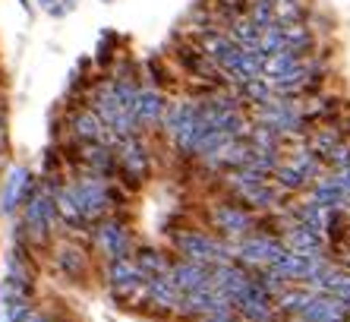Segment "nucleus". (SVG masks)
I'll return each instance as SVG.
<instances>
[{
    "label": "nucleus",
    "mask_w": 350,
    "mask_h": 322,
    "mask_svg": "<svg viewBox=\"0 0 350 322\" xmlns=\"http://www.w3.org/2000/svg\"><path fill=\"white\" fill-rule=\"evenodd\" d=\"M161 133L167 139V145L174 149V155H180L183 161H196L199 149H202L205 136L212 133V127L202 121L199 105L189 98H177L167 105L161 121Z\"/></svg>",
    "instance_id": "obj_1"
},
{
    "label": "nucleus",
    "mask_w": 350,
    "mask_h": 322,
    "mask_svg": "<svg viewBox=\"0 0 350 322\" xmlns=\"http://www.w3.org/2000/svg\"><path fill=\"white\" fill-rule=\"evenodd\" d=\"M218 180H221V190L228 193V199L243 202L246 209L256 212V215H271L287 199V193H281L269 177L253 174V171H243V168L224 171V174H218Z\"/></svg>",
    "instance_id": "obj_2"
},
{
    "label": "nucleus",
    "mask_w": 350,
    "mask_h": 322,
    "mask_svg": "<svg viewBox=\"0 0 350 322\" xmlns=\"http://www.w3.org/2000/svg\"><path fill=\"white\" fill-rule=\"evenodd\" d=\"M171 250L177 259L199 262L205 269H218L224 262H234V243L221 240L205 227H180V231H174Z\"/></svg>",
    "instance_id": "obj_3"
},
{
    "label": "nucleus",
    "mask_w": 350,
    "mask_h": 322,
    "mask_svg": "<svg viewBox=\"0 0 350 322\" xmlns=\"http://www.w3.org/2000/svg\"><path fill=\"white\" fill-rule=\"evenodd\" d=\"M57 206H54V196L38 184L35 196L19 209V231H23L25 243L32 247V253L51 250L54 243V234H57Z\"/></svg>",
    "instance_id": "obj_4"
},
{
    "label": "nucleus",
    "mask_w": 350,
    "mask_h": 322,
    "mask_svg": "<svg viewBox=\"0 0 350 322\" xmlns=\"http://www.w3.org/2000/svg\"><path fill=\"white\" fill-rule=\"evenodd\" d=\"M114 158H117V174L114 180L126 190V193H136L139 186L152 177V164H155V152L148 145L146 133H136V136L117 139L114 145Z\"/></svg>",
    "instance_id": "obj_5"
},
{
    "label": "nucleus",
    "mask_w": 350,
    "mask_h": 322,
    "mask_svg": "<svg viewBox=\"0 0 350 322\" xmlns=\"http://www.w3.org/2000/svg\"><path fill=\"white\" fill-rule=\"evenodd\" d=\"M250 117H253V123H259V127L275 129L284 143H303V136L310 133L306 117H303V101H297V98L271 95L265 105H256L253 111H250Z\"/></svg>",
    "instance_id": "obj_6"
},
{
    "label": "nucleus",
    "mask_w": 350,
    "mask_h": 322,
    "mask_svg": "<svg viewBox=\"0 0 350 322\" xmlns=\"http://www.w3.org/2000/svg\"><path fill=\"white\" fill-rule=\"evenodd\" d=\"M205 225L215 237L228 243L243 240L246 234H253L256 225H259V215L250 212L243 202L237 199H218V202H208L205 206Z\"/></svg>",
    "instance_id": "obj_7"
},
{
    "label": "nucleus",
    "mask_w": 350,
    "mask_h": 322,
    "mask_svg": "<svg viewBox=\"0 0 350 322\" xmlns=\"http://www.w3.org/2000/svg\"><path fill=\"white\" fill-rule=\"evenodd\" d=\"M89 243L92 250L105 262H114V259H126L133 256V234H130V225L123 215H107L101 221H95L89 231Z\"/></svg>",
    "instance_id": "obj_8"
},
{
    "label": "nucleus",
    "mask_w": 350,
    "mask_h": 322,
    "mask_svg": "<svg viewBox=\"0 0 350 322\" xmlns=\"http://www.w3.org/2000/svg\"><path fill=\"white\" fill-rule=\"evenodd\" d=\"M51 266L70 284H85L92 278V247L76 243V237H60L51 243Z\"/></svg>",
    "instance_id": "obj_9"
},
{
    "label": "nucleus",
    "mask_w": 350,
    "mask_h": 322,
    "mask_svg": "<svg viewBox=\"0 0 350 322\" xmlns=\"http://www.w3.org/2000/svg\"><path fill=\"white\" fill-rule=\"evenodd\" d=\"M174 316H177V319H187V322H196V319L228 322L230 316H234V306H230V300L224 297V294H218V290L208 284V288H202V290L183 294L177 310H174Z\"/></svg>",
    "instance_id": "obj_10"
},
{
    "label": "nucleus",
    "mask_w": 350,
    "mask_h": 322,
    "mask_svg": "<svg viewBox=\"0 0 350 322\" xmlns=\"http://www.w3.org/2000/svg\"><path fill=\"white\" fill-rule=\"evenodd\" d=\"M105 284L117 304H139L142 288H146V275L133 256L114 259V262H105Z\"/></svg>",
    "instance_id": "obj_11"
},
{
    "label": "nucleus",
    "mask_w": 350,
    "mask_h": 322,
    "mask_svg": "<svg viewBox=\"0 0 350 322\" xmlns=\"http://www.w3.org/2000/svg\"><path fill=\"white\" fill-rule=\"evenodd\" d=\"M41 180L35 177L25 164H10L3 180H0V215L3 218H16L19 209L35 196Z\"/></svg>",
    "instance_id": "obj_12"
},
{
    "label": "nucleus",
    "mask_w": 350,
    "mask_h": 322,
    "mask_svg": "<svg viewBox=\"0 0 350 322\" xmlns=\"http://www.w3.org/2000/svg\"><path fill=\"white\" fill-rule=\"evenodd\" d=\"M281 253H284V243L262 231L246 234L243 240L234 243V262H240L243 269H271Z\"/></svg>",
    "instance_id": "obj_13"
},
{
    "label": "nucleus",
    "mask_w": 350,
    "mask_h": 322,
    "mask_svg": "<svg viewBox=\"0 0 350 322\" xmlns=\"http://www.w3.org/2000/svg\"><path fill=\"white\" fill-rule=\"evenodd\" d=\"M328 266H332V262H328L325 253L319 256V253H291V250H284L271 269L291 284H310L312 278L322 275Z\"/></svg>",
    "instance_id": "obj_14"
},
{
    "label": "nucleus",
    "mask_w": 350,
    "mask_h": 322,
    "mask_svg": "<svg viewBox=\"0 0 350 322\" xmlns=\"http://www.w3.org/2000/svg\"><path fill=\"white\" fill-rule=\"evenodd\" d=\"M66 136L76 139L79 145H89V143H105L114 149L117 139L107 133V127L101 123V117H98L95 111H92L89 105L82 108H73V111H66Z\"/></svg>",
    "instance_id": "obj_15"
},
{
    "label": "nucleus",
    "mask_w": 350,
    "mask_h": 322,
    "mask_svg": "<svg viewBox=\"0 0 350 322\" xmlns=\"http://www.w3.org/2000/svg\"><path fill=\"white\" fill-rule=\"evenodd\" d=\"M230 306H234V316H240L243 322H271L278 316L275 313V297H271V294H265V290H262L253 278H250L246 290Z\"/></svg>",
    "instance_id": "obj_16"
},
{
    "label": "nucleus",
    "mask_w": 350,
    "mask_h": 322,
    "mask_svg": "<svg viewBox=\"0 0 350 322\" xmlns=\"http://www.w3.org/2000/svg\"><path fill=\"white\" fill-rule=\"evenodd\" d=\"M177 304H180V290H177V284H174L171 272L146 278V288H142V306H146V310L161 313V316H174Z\"/></svg>",
    "instance_id": "obj_17"
},
{
    "label": "nucleus",
    "mask_w": 350,
    "mask_h": 322,
    "mask_svg": "<svg viewBox=\"0 0 350 322\" xmlns=\"http://www.w3.org/2000/svg\"><path fill=\"white\" fill-rule=\"evenodd\" d=\"M167 105H171V101H167V95H164V92L152 89V86H142V89L136 92V101H133V117H136V127L142 129V133L161 127Z\"/></svg>",
    "instance_id": "obj_18"
},
{
    "label": "nucleus",
    "mask_w": 350,
    "mask_h": 322,
    "mask_svg": "<svg viewBox=\"0 0 350 322\" xmlns=\"http://www.w3.org/2000/svg\"><path fill=\"white\" fill-rule=\"evenodd\" d=\"M262 66H265V57L256 48H234V54L221 64V70L228 73V79L234 86H243V82L262 76Z\"/></svg>",
    "instance_id": "obj_19"
},
{
    "label": "nucleus",
    "mask_w": 350,
    "mask_h": 322,
    "mask_svg": "<svg viewBox=\"0 0 350 322\" xmlns=\"http://www.w3.org/2000/svg\"><path fill=\"white\" fill-rule=\"evenodd\" d=\"M306 199L316 202L319 209H344L350 212V196L344 193V186L338 184L332 171H325L319 180H312L310 190H306Z\"/></svg>",
    "instance_id": "obj_20"
},
{
    "label": "nucleus",
    "mask_w": 350,
    "mask_h": 322,
    "mask_svg": "<svg viewBox=\"0 0 350 322\" xmlns=\"http://www.w3.org/2000/svg\"><path fill=\"white\" fill-rule=\"evenodd\" d=\"M281 243H284V250L291 253H325V234L316 231V227H306V225H284L281 231Z\"/></svg>",
    "instance_id": "obj_21"
},
{
    "label": "nucleus",
    "mask_w": 350,
    "mask_h": 322,
    "mask_svg": "<svg viewBox=\"0 0 350 322\" xmlns=\"http://www.w3.org/2000/svg\"><path fill=\"white\" fill-rule=\"evenodd\" d=\"M246 284H250V269H243L240 262H224V266L212 269V288L224 294L230 304L243 294Z\"/></svg>",
    "instance_id": "obj_22"
},
{
    "label": "nucleus",
    "mask_w": 350,
    "mask_h": 322,
    "mask_svg": "<svg viewBox=\"0 0 350 322\" xmlns=\"http://www.w3.org/2000/svg\"><path fill=\"white\" fill-rule=\"evenodd\" d=\"M171 278H174V284H177L180 297H183V294L208 288V284H212V269L199 266V262H187V259H174Z\"/></svg>",
    "instance_id": "obj_23"
},
{
    "label": "nucleus",
    "mask_w": 350,
    "mask_h": 322,
    "mask_svg": "<svg viewBox=\"0 0 350 322\" xmlns=\"http://www.w3.org/2000/svg\"><path fill=\"white\" fill-rule=\"evenodd\" d=\"M297 319H306V322H347V304L334 297H325V294H316L312 290L310 304L303 306V313Z\"/></svg>",
    "instance_id": "obj_24"
},
{
    "label": "nucleus",
    "mask_w": 350,
    "mask_h": 322,
    "mask_svg": "<svg viewBox=\"0 0 350 322\" xmlns=\"http://www.w3.org/2000/svg\"><path fill=\"white\" fill-rule=\"evenodd\" d=\"M35 294H38V284L35 278H25V275H3L0 278V304H35Z\"/></svg>",
    "instance_id": "obj_25"
},
{
    "label": "nucleus",
    "mask_w": 350,
    "mask_h": 322,
    "mask_svg": "<svg viewBox=\"0 0 350 322\" xmlns=\"http://www.w3.org/2000/svg\"><path fill=\"white\" fill-rule=\"evenodd\" d=\"M142 73H146V86H152V89H158V92L180 89V82L174 79L171 60H167V57H161V54H148L146 60H142Z\"/></svg>",
    "instance_id": "obj_26"
},
{
    "label": "nucleus",
    "mask_w": 350,
    "mask_h": 322,
    "mask_svg": "<svg viewBox=\"0 0 350 322\" xmlns=\"http://www.w3.org/2000/svg\"><path fill=\"white\" fill-rule=\"evenodd\" d=\"M196 45H199V51H202L205 57H208V60H212V64H224V60H228L230 54H234V41L228 38V35L221 32V29H202V32L196 35Z\"/></svg>",
    "instance_id": "obj_27"
},
{
    "label": "nucleus",
    "mask_w": 350,
    "mask_h": 322,
    "mask_svg": "<svg viewBox=\"0 0 350 322\" xmlns=\"http://www.w3.org/2000/svg\"><path fill=\"white\" fill-rule=\"evenodd\" d=\"M133 259H136V266L142 269L146 278L171 272V266H174V256H167V253L158 250V247H152V243H139V247H133Z\"/></svg>",
    "instance_id": "obj_28"
},
{
    "label": "nucleus",
    "mask_w": 350,
    "mask_h": 322,
    "mask_svg": "<svg viewBox=\"0 0 350 322\" xmlns=\"http://www.w3.org/2000/svg\"><path fill=\"white\" fill-rule=\"evenodd\" d=\"M310 297H312L310 288H303V284H291V288H287L284 294L275 300V313H278V316H287V319H293V316L303 313V306L310 304Z\"/></svg>",
    "instance_id": "obj_29"
},
{
    "label": "nucleus",
    "mask_w": 350,
    "mask_h": 322,
    "mask_svg": "<svg viewBox=\"0 0 350 322\" xmlns=\"http://www.w3.org/2000/svg\"><path fill=\"white\" fill-rule=\"evenodd\" d=\"M246 145H250V149H259V152H269V155H281L287 149V143L278 136L275 129L259 127V123H253L250 136H246Z\"/></svg>",
    "instance_id": "obj_30"
},
{
    "label": "nucleus",
    "mask_w": 350,
    "mask_h": 322,
    "mask_svg": "<svg viewBox=\"0 0 350 322\" xmlns=\"http://www.w3.org/2000/svg\"><path fill=\"white\" fill-rule=\"evenodd\" d=\"M234 92L240 98H243V105L253 111L256 105H265L275 92H271V82L265 79V76H256V79H250V82H243V86H234Z\"/></svg>",
    "instance_id": "obj_31"
},
{
    "label": "nucleus",
    "mask_w": 350,
    "mask_h": 322,
    "mask_svg": "<svg viewBox=\"0 0 350 322\" xmlns=\"http://www.w3.org/2000/svg\"><path fill=\"white\" fill-rule=\"evenodd\" d=\"M224 35H228L230 41H234L237 48H256V45H259L262 29H256L253 19H250V16H237L234 23H230L228 29H224Z\"/></svg>",
    "instance_id": "obj_32"
},
{
    "label": "nucleus",
    "mask_w": 350,
    "mask_h": 322,
    "mask_svg": "<svg viewBox=\"0 0 350 322\" xmlns=\"http://www.w3.org/2000/svg\"><path fill=\"white\" fill-rule=\"evenodd\" d=\"M303 64V57L291 54V51H278V54L265 57V66H262V76L265 79H281V76H291L297 66Z\"/></svg>",
    "instance_id": "obj_33"
},
{
    "label": "nucleus",
    "mask_w": 350,
    "mask_h": 322,
    "mask_svg": "<svg viewBox=\"0 0 350 322\" xmlns=\"http://www.w3.org/2000/svg\"><path fill=\"white\" fill-rule=\"evenodd\" d=\"M278 164H281V155H269V152H259V149H250V152H246L243 171H253V174H262V177L271 180Z\"/></svg>",
    "instance_id": "obj_34"
},
{
    "label": "nucleus",
    "mask_w": 350,
    "mask_h": 322,
    "mask_svg": "<svg viewBox=\"0 0 350 322\" xmlns=\"http://www.w3.org/2000/svg\"><path fill=\"white\" fill-rule=\"evenodd\" d=\"M256 51H259L262 57H271V54H278V51H284V29L278 23H271L269 29H262Z\"/></svg>",
    "instance_id": "obj_35"
},
{
    "label": "nucleus",
    "mask_w": 350,
    "mask_h": 322,
    "mask_svg": "<svg viewBox=\"0 0 350 322\" xmlns=\"http://www.w3.org/2000/svg\"><path fill=\"white\" fill-rule=\"evenodd\" d=\"M322 164H325V171H344L350 164V139H341V143L334 145L332 152L325 155V158H322Z\"/></svg>",
    "instance_id": "obj_36"
},
{
    "label": "nucleus",
    "mask_w": 350,
    "mask_h": 322,
    "mask_svg": "<svg viewBox=\"0 0 350 322\" xmlns=\"http://www.w3.org/2000/svg\"><path fill=\"white\" fill-rule=\"evenodd\" d=\"M35 304H7V306H0V322H19L29 310H32Z\"/></svg>",
    "instance_id": "obj_37"
},
{
    "label": "nucleus",
    "mask_w": 350,
    "mask_h": 322,
    "mask_svg": "<svg viewBox=\"0 0 350 322\" xmlns=\"http://www.w3.org/2000/svg\"><path fill=\"white\" fill-rule=\"evenodd\" d=\"M48 319H51L48 310H41V306H32V310H29V313H25L19 322H48Z\"/></svg>",
    "instance_id": "obj_38"
},
{
    "label": "nucleus",
    "mask_w": 350,
    "mask_h": 322,
    "mask_svg": "<svg viewBox=\"0 0 350 322\" xmlns=\"http://www.w3.org/2000/svg\"><path fill=\"white\" fill-rule=\"evenodd\" d=\"M334 177H338V184L344 186V193L350 196V164H347L344 171H334Z\"/></svg>",
    "instance_id": "obj_39"
},
{
    "label": "nucleus",
    "mask_w": 350,
    "mask_h": 322,
    "mask_svg": "<svg viewBox=\"0 0 350 322\" xmlns=\"http://www.w3.org/2000/svg\"><path fill=\"white\" fill-rule=\"evenodd\" d=\"M16 3L25 10V13H29V16H32V3H29V0H16Z\"/></svg>",
    "instance_id": "obj_40"
},
{
    "label": "nucleus",
    "mask_w": 350,
    "mask_h": 322,
    "mask_svg": "<svg viewBox=\"0 0 350 322\" xmlns=\"http://www.w3.org/2000/svg\"><path fill=\"white\" fill-rule=\"evenodd\" d=\"M48 322H70V319H64V316H54V313H51V319Z\"/></svg>",
    "instance_id": "obj_41"
},
{
    "label": "nucleus",
    "mask_w": 350,
    "mask_h": 322,
    "mask_svg": "<svg viewBox=\"0 0 350 322\" xmlns=\"http://www.w3.org/2000/svg\"><path fill=\"white\" fill-rule=\"evenodd\" d=\"M38 3H41L44 10H51V3H54V0H38Z\"/></svg>",
    "instance_id": "obj_42"
},
{
    "label": "nucleus",
    "mask_w": 350,
    "mask_h": 322,
    "mask_svg": "<svg viewBox=\"0 0 350 322\" xmlns=\"http://www.w3.org/2000/svg\"><path fill=\"white\" fill-rule=\"evenodd\" d=\"M196 322H221V319H196Z\"/></svg>",
    "instance_id": "obj_43"
}]
</instances>
